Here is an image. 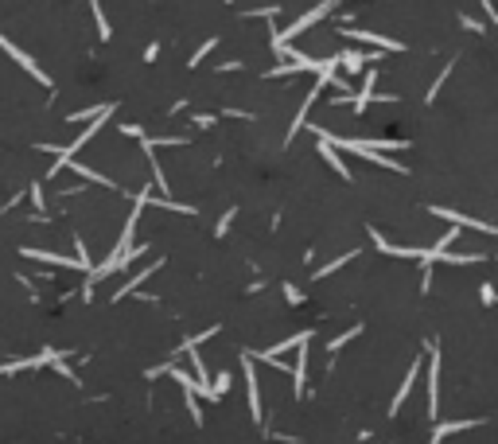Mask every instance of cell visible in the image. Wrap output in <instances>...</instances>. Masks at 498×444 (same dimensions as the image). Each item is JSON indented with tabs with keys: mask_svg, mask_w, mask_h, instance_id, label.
Instances as JSON below:
<instances>
[{
	"mask_svg": "<svg viewBox=\"0 0 498 444\" xmlns=\"http://www.w3.org/2000/svg\"><path fill=\"white\" fill-rule=\"evenodd\" d=\"M327 12H331V4H323V0H319V4H315L312 12H304L300 20L292 23V28H285V31H272V51H277V47H285L288 39H296V36H300V31H308L312 23H319L323 16H327Z\"/></svg>",
	"mask_w": 498,
	"mask_h": 444,
	"instance_id": "6da1fadb",
	"label": "cell"
},
{
	"mask_svg": "<svg viewBox=\"0 0 498 444\" xmlns=\"http://www.w3.org/2000/svg\"><path fill=\"white\" fill-rule=\"evenodd\" d=\"M242 370H245V398H249V413L253 421H261V386H257V370H253V355L242 351Z\"/></svg>",
	"mask_w": 498,
	"mask_h": 444,
	"instance_id": "7a4b0ae2",
	"label": "cell"
},
{
	"mask_svg": "<svg viewBox=\"0 0 498 444\" xmlns=\"http://www.w3.org/2000/svg\"><path fill=\"white\" fill-rule=\"evenodd\" d=\"M433 215L444 218V222H452V226H460V230H479V234H494L498 238V226H491V222H483V218H467V215L447 211V207H433Z\"/></svg>",
	"mask_w": 498,
	"mask_h": 444,
	"instance_id": "3957f363",
	"label": "cell"
},
{
	"mask_svg": "<svg viewBox=\"0 0 498 444\" xmlns=\"http://www.w3.org/2000/svg\"><path fill=\"white\" fill-rule=\"evenodd\" d=\"M346 39H354V43H370V47H378V51H405V43L401 39H386V36H378V31H362V28H339Z\"/></svg>",
	"mask_w": 498,
	"mask_h": 444,
	"instance_id": "277c9868",
	"label": "cell"
},
{
	"mask_svg": "<svg viewBox=\"0 0 498 444\" xmlns=\"http://www.w3.org/2000/svg\"><path fill=\"white\" fill-rule=\"evenodd\" d=\"M0 51H8V55H12V59H16V63H20V67H23V70H28V74H31V78H36V82H39V86H51V78H47V74H43V70H39V63H36V59H31V55H28V51H20V47H16V43H12V39H8V36H0Z\"/></svg>",
	"mask_w": 498,
	"mask_h": 444,
	"instance_id": "5b68a950",
	"label": "cell"
},
{
	"mask_svg": "<svg viewBox=\"0 0 498 444\" xmlns=\"http://www.w3.org/2000/svg\"><path fill=\"white\" fill-rule=\"evenodd\" d=\"M59 168H70V171H78L82 179H94V184H102V187H110V191H117V184H113L110 176H102V171L86 168V164H82V160H74V156H59V160H55V168H51V171H59Z\"/></svg>",
	"mask_w": 498,
	"mask_h": 444,
	"instance_id": "8992f818",
	"label": "cell"
},
{
	"mask_svg": "<svg viewBox=\"0 0 498 444\" xmlns=\"http://www.w3.org/2000/svg\"><path fill=\"white\" fill-rule=\"evenodd\" d=\"M440 413V351L428 347V417Z\"/></svg>",
	"mask_w": 498,
	"mask_h": 444,
	"instance_id": "52a82bcc",
	"label": "cell"
},
{
	"mask_svg": "<svg viewBox=\"0 0 498 444\" xmlns=\"http://www.w3.org/2000/svg\"><path fill=\"white\" fill-rule=\"evenodd\" d=\"M308 343L312 339H304L300 347V355H296V366H292V390H296V398H304V390H308Z\"/></svg>",
	"mask_w": 498,
	"mask_h": 444,
	"instance_id": "ba28073f",
	"label": "cell"
},
{
	"mask_svg": "<svg viewBox=\"0 0 498 444\" xmlns=\"http://www.w3.org/2000/svg\"><path fill=\"white\" fill-rule=\"evenodd\" d=\"M417 374H420V359H417V363H413V366H409V374H405V382H401V390H397V393H393V401H389V417H393V413H397V409H401V406H405V398H409V393H413V386H417Z\"/></svg>",
	"mask_w": 498,
	"mask_h": 444,
	"instance_id": "9c48e42d",
	"label": "cell"
},
{
	"mask_svg": "<svg viewBox=\"0 0 498 444\" xmlns=\"http://www.w3.org/2000/svg\"><path fill=\"white\" fill-rule=\"evenodd\" d=\"M315 141H319V156H323V160H327L331 168L339 171V176L346 179V184H351V168H346V164H343V156H339V148H335V144H327V141H323V137H315Z\"/></svg>",
	"mask_w": 498,
	"mask_h": 444,
	"instance_id": "30bf717a",
	"label": "cell"
},
{
	"mask_svg": "<svg viewBox=\"0 0 498 444\" xmlns=\"http://www.w3.org/2000/svg\"><path fill=\"white\" fill-rule=\"evenodd\" d=\"M366 59H378V55H366V51H354V47H346V51H339V67L346 74H359L366 67Z\"/></svg>",
	"mask_w": 498,
	"mask_h": 444,
	"instance_id": "8fae6325",
	"label": "cell"
},
{
	"mask_svg": "<svg viewBox=\"0 0 498 444\" xmlns=\"http://www.w3.org/2000/svg\"><path fill=\"white\" fill-rule=\"evenodd\" d=\"M23 258H36V261H47V265H63V269H74L78 261H70V258H63V253H47V250H36V245H23ZM82 269V265H78Z\"/></svg>",
	"mask_w": 498,
	"mask_h": 444,
	"instance_id": "7c38bea8",
	"label": "cell"
},
{
	"mask_svg": "<svg viewBox=\"0 0 498 444\" xmlns=\"http://www.w3.org/2000/svg\"><path fill=\"white\" fill-rule=\"evenodd\" d=\"M160 265H164V261H156V265H148V269H140V273H137V277H132V281H124V285H121V289H117V292H113V300H124V296H129V292H137V289H140V285H144V281H148V277H156V269H160Z\"/></svg>",
	"mask_w": 498,
	"mask_h": 444,
	"instance_id": "4fadbf2b",
	"label": "cell"
},
{
	"mask_svg": "<svg viewBox=\"0 0 498 444\" xmlns=\"http://www.w3.org/2000/svg\"><path fill=\"white\" fill-rule=\"evenodd\" d=\"M374 82H378V70H366V82H362L359 97H351L354 113H362V110H366V105H370V97H378V94H374Z\"/></svg>",
	"mask_w": 498,
	"mask_h": 444,
	"instance_id": "5bb4252c",
	"label": "cell"
},
{
	"mask_svg": "<svg viewBox=\"0 0 498 444\" xmlns=\"http://www.w3.org/2000/svg\"><path fill=\"white\" fill-rule=\"evenodd\" d=\"M90 8H94V23H97V36H102V39H110V20H105V12H102V0H90Z\"/></svg>",
	"mask_w": 498,
	"mask_h": 444,
	"instance_id": "9a60e30c",
	"label": "cell"
},
{
	"mask_svg": "<svg viewBox=\"0 0 498 444\" xmlns=\"http://www.w3.org/2000/svg\"><path fill=\"white\" fill-rule=\"evenodd\" d=\"M359 335H362V324H354L351 332H343V335H339V339H331V343H327V351H331V355H335L339 347H346V343H351V339H359Z\"/></svg>",
	"mask_w": 498,
	"mask_h": 444,
	"instance_id": "2e32d148",
	"label": "cell"
},
{
	"mask_svg": "<svg viewBox=\"0 0 498 444\" xmlns=\"http://www.w3.org/2000/svg\"><path fill=\"white\" fill-rule=\"evenodd\" d=\"M184 401H187V413H191V421H195V425H203V406H198L195 390H184Z\"/></svg>",
	"mask_w": 498,
	"mask_h": 444,
	"instance_id": "e0dca14e",
	"label": "cell"
},
{
	"mask_svg": "<svg viewBox=\"0 0 498 444\" xmlns=\"http://www.w3.org/2000/svg\"><path fill=\"white\" fill-rule=\"evenodd\" d=\"M354 253H359V250H351V253H343V258H335V261H327V265H323V269H319V273H315V277H327V273H335V269H343V265H346V261H351V258H354Z\"/></svg>",
	"mask_w": 498,
	"mask_h": 444,
	"instance_id": "ac0fdd59",
	"label": "cell"
},
{
	"mask_svg": "<svg viewBox=\"0 0 498 444\" xmlns=\"http://www.w3.org/2000/svg\"><path fill=\"white\" fill-rule=\"evenodd\" d=\"M230 390V374H218V378H214V382H211V393H214V401H218L222 398V393H226Z\"/></svg>",
	"mask_w": 498,
	"mask_h": 444,
	"instance_id": "d6986e66",
	"label": "cell"
},
{
	"mask_svg": "<svg viewBox=\"0 0 498 444\" xmlns=\"http://www.w3.org/2000/svg\"><path fill=\"white\" fill-rule=\"evenodd\" d=\"M211 47H214V39H206V43H203V47H198V51H195V59H191V67H198V63H203V59H206V51H211Z\"/></svg>",
	"mask_w": 498,
	"mask_h": 444,
	"instance_id": "ffe728a7",
	"label": "cell"
},
{
	"mask_svg": "<svg viewBox=\"0 0 498 444\" xmlns=\"http://www.w3.org/2000/svg\"><path fill=\"white\" fill-rule=\"evenodd\" d=\"M121 133H124V137H137V141H144V129H140V125H124V121H121Z\"/></svg>",
	"mask_w": 498,
	"mask_h": 444,
	"instance_id": "44dd1931",
	"label": "cell"
},
{
	"mask_svg": "<svg viewBox=\"0 0 498 444\" xmlns=\"http://www.w3.org/2000/svg\"><path fill=\"white\" fill-rule=\"evenodd\" d=\"M479 296H483V304H498V292L491 289V285H483V289H479Z\"/></svg>",
	"mask_w": 498,
	"mask_h": 444,
	"instance_id": "7402d4cb",
	"label": "cell"
},
{
	"mask_svg": "<svg viewBox=\"0 0 498 444\" xmlns=\"http://www.w3.org/2000/svg\"><path fill=\"white\" fill-rule=\"evenodd\" d=\"M479 4H483V12H487V20H491V23H498V8L491 4V0H479Z\"/></svg>",
	"mask_w": 498,
	"mask_h": 444,
	"instance_id": "603a6c76",
	"label": "cell"
},
{
	"mask_svg": "<svg viewBox=\"0 0 498 444\" xmlns=\"http://www.w3.org/2000/svg\"><path fill=\"white\" fill-rule=\"evenodd\" d=\"M460 23H463L467 31H483V23H479V20H471V16H460Z\"/></svg>",
	"mask_w": 498,
	"mask_h": 444,
	"instance_id": "cb8c5ba5",
	"label": "cell"
},
{
	"mask_svg": "<svg viewBox=\"0 0 498 444\" xmlns=\"http://www.w3.org/2000/svg\"><path fill=\"white\" fill-rule=\"evenodd\" d=\"M234 215H238V211H230V215H222V222H218V234H226V230H230V222H234Z\"/></svg>",
	"mask_w": 498,
	"mask_h": 444,
	"instance_id": "d4e9b609",
	"label": "cell"
},
{
	"mask_svg": "<svg viewBox=\"0 0 498 444\" xmlns=\"http://www.w3.org/2000/svg\"><path fill=\"white\" fill-rule=\"evenodd\" d=\"M285 296H288L292 304H300V300H304V296H300V289H292V285H285Z\"/></svg>",
	"mask_w": 498,
	"mask_h": 444,
	"instance_id": "484cf974",
	"label": "cell"
},
{
	"mask_svg": "<svg viewBox=\"0 0 498 444\" xmlns=\"http://www.w3.org/2000/svg\"><path fill=\"white\" fill-rule=\"evenodd\" d=\"M323 4H331V8H335V4H343V0H323Z\"/></svg>",
	"mask_w": 498,
	"mask_h": 444,
	"instance_id": "4316f807",
	"label": "cell"
}]
</instances>
